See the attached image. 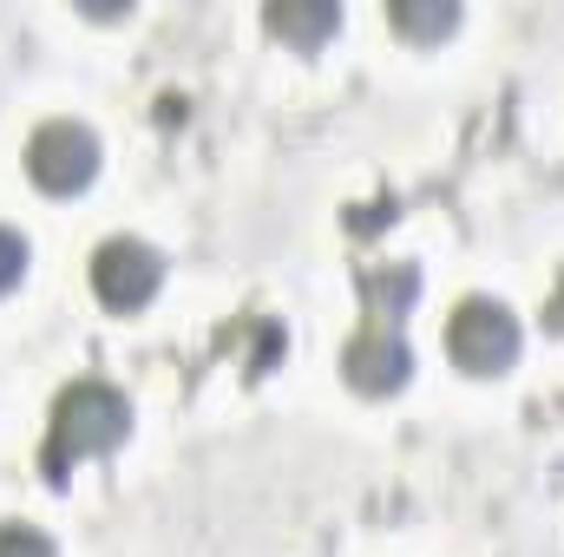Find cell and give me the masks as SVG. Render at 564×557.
I'll use <instances>...</instances> for the list:
<instances>
[{"mask_svg": "<svg viewBox=\"0 0 564 557\" xmlns=\"http://www.w3.org/2000/svg\"><path fill=\"white\" fill-rule=\"evenodd\" d=\"M126 433H132V401H126L119 387H106V381H73V387L53 401V426H46L40 466H46V479H66L79 459L112 452Z\"/></svg>", "mask_w": 564, "mask_h": 557, "instance_id": "1", "label": "cell"}, {"mask_svg": "<svg viewBox=\"0 0 564 557\" xmlns=\"http://www.w3.org/2000/svg\"><path fill=\"white\" fill-rule=\"evenodd\" d=\"M446 354L466 374H506L519 361V315L492 295H466L446 321Z\"/></svg>", "mask_w": 564, "mask_h": 557, "instance_id": "2", "label": "cell"}, {"mask_svg": "<svg viewBox=\"0 0 564 557\" xmlns=\"http://www.w3.org/2000/svg\"><path fill=\"white\" fill-rule=\"evenodd\" d=\"M26 171H33V184L53 190V197L86 190L93 171H99V139H93V125H79V119H46V125L26 139Z\"/></svg>", "mask_w": 564, "mask_h": 557, "instance_id": "3", "label": "cell"}, {"mask_svg": "<svg viewBox=\"0 0 564 557\" xmlns=\"http://www.w3.org/2000/svg\"><path fill=\"white\" fill-rule=\"evenodd\" d=\"M158 282H164V256H158L151 243H139V237L99 243V256H93V288H99L106 308H144V302L158 295Z\"/></svg>", "mask_w": 564, "mask_h": 557, "instance_id": "4", "label": "cell"}, {"mask_svg": "<svg viewBox=\"0 0 564 557\" xmlns=\"http://www.w3.org/2000/svg\"><path fill=\"white\" fill-rule=\"evenodd\" d=\"M408 368H414V354H408V341H401L394 321H368V328L348 335V348H341V374H348V387H361V394H394V387L408 381Z\"/></svg>", "mask_w": 564, "mask_h": 557, "instance_id": "5", "label": "cell"}, {"mask_svg": "<svg viewBox=\"0 0 564 557\" xmlns=\"http://www.w3.org/2000/svg\"><path fill=\"white\" fill-rule=\"evenodd\" d=\"M263 20H270V33L289 40V46H322L341 26V7L335 0H270Z\"/></svg>", "mask_w": 564, "mask_h": 557, "instance_id": "6", "label": "cell"}, {"mask_svg": "<svg viewBox=\"0 0 564 557\" xmlns=\"http://www.w3.org/2000/svg\"><path fill=\"white\" fill-rule=\"evenodd\" d=\"M388 20H394L408 40H440V33L459 26V7H453V0H394Z\"/></svg>", "mask_w": 564, "mask_h": 557, "instance_id": "7", "label": "cell"}, {"mask_svg": "<svg viewBox=\"0 0 564 557\" xmlns=\"http://www.w3.org/2000/svg\"><path fill=\"white\" fill-rule=\"evenodd\" d=\"M414 288H421V276H414L408 263H394V270H368V308H375V321H394V315L414 302Z\"/></svg>", "mask_w": 564, "mask_h": 557, "instance_id": "8", "label": "cell"}, {"mask_svg": "<svg viewBox=\"0 0 564 557\" xmlns=\"http://www.w3.org/2000/svg\"><path fill=\"white\" fill-rule=\"evenodd\" d=\"M0 557H59V551H53V538L33 532V525H0Z\"/></svg>", "mask_w": 564, "mask_h": 557, "instance_id": "9", "label": "cell"}, {"mask_svg": "<svg viewBox=\"0 0 564 557\" xmlns=\"http://www.w3.org/2000/svg\"><path fill=\"white\" fill-rule=\"evenodd\" d=\"M20 276H26V237L0 223V295H7Z\"/></svg>", "mask_w": 564, "mask_h": 557, "instance_id": "10", "label": "cell"}, {"mask_svg": "<svg viewBox=\"0 0 564 557\" xmlns=\"http://www.w3.org/2000/svg\"><path fill=\"white\" fill-rule=\"evenodd\" d=\"M552 328H564V276H558V288H552Z\"/></svg>", "mask_w": 564, "mask_h": 557, "instance_id": "11", "label": "cell"}]
</instances>
